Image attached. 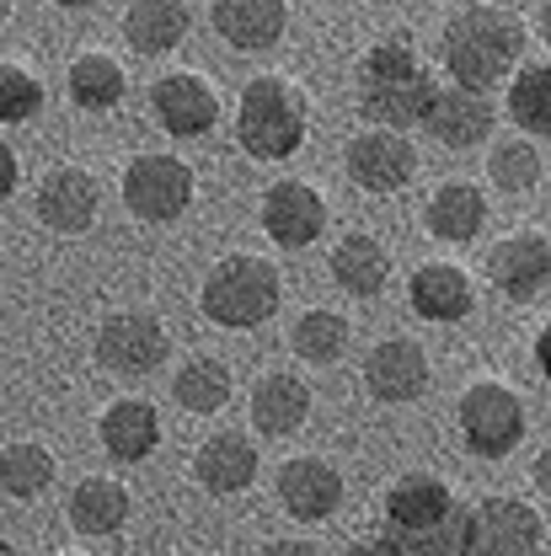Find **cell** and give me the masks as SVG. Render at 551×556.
I'll use <instances>...</instances> for the list:
<instances>
[{"label": "cell", "instance_id": "8fae6325", "mask_svg": "<svg viewBox=\"0 0 551 556\" xmlns=\"http://www.w3.org/2000/svg\"><path fill=\"white\" fill-rule=\"evenodd\" d=\"M33 208H38V219L49 230L86 236L97 225V208H102V182L86 166H54V172H43V182L33 193Z\"/></svg>", "mask_w": 551, "mask_h": 556}, {"label": "cell", "instance_id": "4dcf8cb0", "mask_svg": "<svg viewBox=\"0 0 551 556\" xmlns=\"http://www.w3.org/2000/svg\"><path fill=\"white\" fill-rule=\"evenodd\" d=\"M289 348L305 364H338L348 348V321L338 311H300L295 327H289Z\"/></svg>", "mask_w": 551, "mask_h": 556}, {"label": "cell", "instance_id": "f546056e", "mask_svg": "<svg viewBox=\"0 0 551 556\" xmlns=\"http://www.w3.org/2000/svg\"><path fill=\"white\" fill-rule=\"evenodd\" d=\"M49 482H54V455L43 444H33V439H11L5 455H0V492L16 497V503H27Z\"/></svg>", "mask_w": 551, "mask_h": 556}, {"label": "cell", "instance_id": "7c38bea8", "mask_svg": "<svg viewBox=\"0 0 551 556\" xmlns=\"http://www.w3.org/2000/svg\"><path fill=\"white\" fill-rule=\"evenodd\" d=\"M278 503H284L289 519L322 525L343 503V471L333 460H322V455H295V460L278 466Z\"/></svg>", "mask_w": 551, "mask_h": 556}, {"label": "cell", "instance_id": "60d3db41", "mask_svg": "<svg viewBox=\"0 0 551 556\" xmlns=\"http://www.w3.org/2000/svg\"><path fill=\"white\" fill-rule=\"evenodd\" d=\"M541 33H547V43H551V0H547V11H541Z\"/></svg>", "mask_w": 551, "mask_h": 556}, {"label": "cell", "instance_id": "e0dca14e", "mask_svg": "<svg viewBox=\"0 0 551 556\" xmlns=\"http://www.w3.org/2000/svg\"><path fill=\"white\" fill-rule=\"evenodd\" d=\"M492 124H498V113H492L487 91L450 86V91H439V102H434V113H428L423 129L439 139L444 150H477V144H487Z\"/></svg>", "mask_w": 551, "mask_h": 556}, {"label": "cell", "instance_id": "d6a6232c", "mask_svg": "<svg viewBox=\"0 0 551 556\" xmlns=\"http://www.w3.org/2000/svg\"><path fill=\"white\" fill-rule=\"evenodd\" d=\"M38 108H43V80L22 60H5L0 65V118L5 124H27Z\"/></svg>", "mask_w": 551, "mask_h": 556}, {"label": "cell", "instance_id": "ffe728a7", "mask_svg": "<svg viewBox=\"0 0 551 556\" xmlns=\"http://www.w3.org/2000/svg\"><path fill=\"white\" fill-rule=\"evenodd\" d=\"M423 225L434 241L472 247L487 225V193L477 182H444V188H434V199L423 208Z\"/></svg>", "mask_w": 551, "mask_h": 556}, {"label": "cell", "instance_id": "836d02e7", "mask_svg": "<svg viewBox=\"0 0 551 556\" xmlns=\"http://www.w3.org/2000/svg\"><path fill=\"white\" fill-rule=\"evenodd\" d=\"M386 541L397 546V556H461V514L444 525H423V530H391Z\"/></svg>", "mask_w": 551, "mask_h": 556}, {"label": "cell", "instance_id": "ac0fdd59", "mask_svg": "<svg viewBox=\"0 0 551 556\" xmlns=\"http://www.w3.org/2000/svg\"><path fill=\"white\" fill-rule=\"evenodd\" d=\"M408 300L423 321H466L477 305V289L461 263H423L408 278Z\"/></svg>", "mask_w": 551, "mask_h": 556}, {"label": "cell", "instance_id": "484cf974", "mask_svg": "<svg viewBox=\"0 0 551 556\" xmlns=\"http://www.w3.org/2000/svg\"><path fill=\"white\" fill-rule=\"evenodd\" d=\"M65 91H70V102H75V108H86V113H108V108H118V102H124L129 75H124V65H118L113 54L86 49V54H75V60H70Z\"/></svg>", "mask_w": 551, "mask_h": 556}, {"label": "cell", "instance_id": "8992f818", "mask_svg": "<svg viewBox=\"0 0 551 556\" xmlns=\"http://www.w3.org/2000/svg\"><path fill=\"white\" fill-rule=\"evenodd\" d=\"M118 193H124V204H129L135 219H145V225H172L193 204V172H188V161L150 150V155H135L124 166V188Z\"/></svg>", "mask_w": 551, "mask_h": 556}, {"label": "cell", "instance_id": "9c48e42d", "mask_svg": "<svg viewBox=\"0 0 551 556\" xmlns=\"http://www.w3.org/2000/svg\"><path fill=\"white\" fill-rule=\"evenodd\" d=\"M150 108H155V124L172 139H199L220 124V91L214 80L199 70H177V75H161L150 86Z\"/></svg>", "mask_w": 551, "mask_h": 556}, {"label": "cell", "instance_id": "4316f807", "mask_svg": "<svg viewBox=\"0 0 551 556\" xmlns=\"http://www.w3.org/2000/svg\"><path fill=\"white\" fill-rule=\"evenodd\" d=\"M124 38L135 54H172L188 38V5L183 0H129Z\"/></svg>", "mask_w": 551, "mask_h": 556}, {"label": "cell", "instance_id": "e575fe53", "mask_svg": "<svg viewBox=\"0 0 551 556\" xmlns=\"http://www.w3.org/2000/svg\"><path fill=\"white\" fill-rule=\"evenodd\" d=\"M413 70H428L417 60V43L413 38H380L364 49L359 60V80H397V75H413Z\"/></svg>", "mask_w": 551, "mask_h": 556}, {"label": "cell", "instance_id": "ba28073f", "mask_svg": "<svg viewBox=\"0 0 551 556\" xmlns=\"http://www.w3.org/2000/svg\"><path fill=\"white\" fill-rule=\"evenodd\" d=\"M487 278L503 300L530 305L551 294V236L541 230H514L487 252Z\"/></svg>", "mask_w": 551, "mask_h": 556}, {"label": "cell", "instance_id": "74e56055", "mask_svg": "<svg viewBox=\"0 0 551 556\" xmlns=\"http://www.w3.org/2000/svg\"><path fill=\"white\" fill-rule=\"evenodd\" d=\"M536 364H541V375L551 380V321L536 332Z\"/></svg>", "mask_w": 551, "mask_h": 556}, {"label": "cell", "instance_id": "7402d4cb", "mask_svg": "<svg viewBox=\"0 0 551 556\" xmlns=\"http://www.w3.org/2000/svg\"><path fill=\"white\" fill-rule=\"evenodd\" d=\"M247 413H252V428L258 433H268V439H284V433H295L305 417H311V386L300 380V375H263L258 386H252V402H247Z\"/></svg>", "mask_w": 551, "mask_h": 556}, {"label": "cell", "instance_id": "9a60e30c", "mask_svg": "<svg viewBox=\"0 0 551 556\" xmlns=\"http://www.w3.org/2000/svg\"><path fill=\"white\" fill-rule=\"evenodd\" d=\"M364 386H370L375 402H391V407L417 402V396L428 391V353H423L413 338H386V343H375L370 358H364Z\"/></svg>", "mask_w": 551, "mask_h": 556}, {"label": "cell", "instance_id": "5bb4252c", "mask_svg": "<svg viewBox=\"0 0 551 556\" xmlns=\"http://www.w3.org/2000/svg\"><path fill=\"white\" fill-rule=\"evenodd\" d=\"M263 230L274 236L278 247L300 252V247H311V241L327 230V199H322L311 182H300V177L274 182V188L263 193Z\"/></svg>", "mask_w": 551, "mask_h": 556}, {"label": "cell", "instance_id": "5b68a950", "mask_svg": "<svg viewBox=\"0 0 551 556\" xmlns=\"http://www.w3.org/2000/svg\"><path fill=\"white\" fill-rule=\"evenodd\" d=\"M541 514L525 497H483L461 514V556H541Z\"/></svg>", "mask_w": 551, "mask_h": 556}, {"label": "cell", "instance_id": "603a6c76", "mask_svg": "<svg viewBox=\"0 0 551 556\" xmlns=\"http://www.w3.org/2000/svg\"><path fill=\"white\" fill-rule=\"evenodd\" d=\"M97 433H102V450H108L113 460L135 466V460H145V455L161 444V417H155L150 402H139V396H118V402L102 413Z\"/></svg>", "mask_w": 551, "mask_h": 556}, {"label": "cell", "instance_id": "277c9868", "mask_svg": "<svg viewBox=\"0 0 551 556\" xmlns=\"http://www.w3.org/2000/svg\"><path fill=\"white\" fill-rule=\"evenodd\" d=\"M461 439L472 455H487V460H503L509 450H519L525 439V396L509 386V380H477L461 391Z\"/></svg>", "mask_w": 551, "mask_h": 556}, {"label": "cell", "instance_id": "1f68e13d", "mask_svg": "<svg viewBox=\"0 0 551 556\" xmlns=\"http://www.w3.org/2000/svg\"><path fill=\"white\" fill-rule=\"evenodd\" d=\"M487 177L498 193H530L541 182V150L530 139H503L487 161Z\"/></svg>", "mask_w": 551, "mask_h": 556}, {"label": "cell", "instance_id": "cb8c5ba5", "mask_svg": "<svg viewBox=\"0 0 551 556\" xmlns=\"http://www.w3.org/2000/svg\"><path fill=\"white\" fill-rule=\"evenodd\" d=\"M327 268H333V278H338L343 294H353V300H375V294L386 289V278H391V252H386L375 236L353 230V236H343V241L333 247Z\"/></svg>", "mask_w": 551, "mask_h": 556}, {"label": "cell", "instance_id": "d590c367", "mask_svg": "<svg viewBox=\"0 0 551 556\" xmlns=\"http://www.w3.org/2000/svg\"><path fill=\"white\" fill-rule=\"evenodd\" d=\"M258 556H322V552H316L311 541H268Z\"/></svg>", "mask_w": 551, "mask_h": 556}, {"label": "cell", "instance_id": "f1b7e54d", "mask_svg": "<svg viewBox=\"0 0 551 556\" xmlns=\"http://www.w3.org/2000/svg\"><path fill=\"white\" fill-rule=\"evenodd\" d=\"M509 118L536 139H551V65H519L509 80Z\"/></svg>", "mask_w": 551, "mask_h": 556}, {"label": "cell", "instance_id": "4fadbf2b", "mask_svg": "<svg viewBox=\"0 0 551 556\" xmlns=\"http://www.w3.org/2000/svg\"><path fill=\"white\" fill-rule=\"evenodd\" d=\"M343 166L364 193H397V188L413 182L417 150L408 144V135H397V129H370V135L348 139Z\"/></svg>", "mask_w": 551, "mask_h": 556}, {"label": "cell", "instance_id": "7bdbcfd3", "mask_svg": "<svg viewBox=\"0 0 551 556\" xmlns=\"http://www.w3.org/2000/svg\"><path fill=\"white\" fill-rule=\"evenodd\" d=\"M65 556H80V552H65Z\"/></svg>", "mask_w": 551, "mask_h": 556}, {"label": "cell", "instance_id": "8d00e7d4", "mask_svg": "<svg viewBox=\"0 0 551 556\" xmlns=\"http://www.w3.org/2000/svg\"><path fill=\"white\" fill-rule=\"evenodd\" d=\"M348 556H397V546H391L386 535H370V541H353Z\"/></svg>", "mask_w": 551, "mask_h": 556}, {"label": "cell", "instance_id": "f35d334b", "mask_svg": "<svg viewBox=\"0 0 551 556\" xmlns=\"http://www.w3.org/2000/svg\"><path fill=\"white\" fill-rule=\"evenodd\" d=\"M530 477H536V486H541V492L551 497V444L541 450V455H536V471H530Z\"/></svg>", "mask_w": 551, "mask_h": 556}, {"label": "cell", "instance_id": "6da1fadb", "mask_svg": "<svg viewBox=\"0 0 551 556\" xmlns=\"http://www.w3.org/2000/svg\"><path fill=\"white\" fill-rule=\"evenodd\" d=\"M444 70L455 75V86L466 91H492L498 80H509L525 60V22L509 5H461L444 22Z\"/></svg>", "mask_w": 551, "mask_h": 556}, {"label": "cell", "instance_id": "d6986e66", "mask_svg": "<svg viewBox=\"0 0 551 556\" xmlns=\"http://www.w3.org/2000/svg\"><path fill=\"white\" fill-rule=\"evenodd\" d=\"M193 477L214 497L247 492L258 482V444L247 433H214V439H204V450L193 455Z\"/></svg>", "mask_w": 551, "mask_h": 556}, {"label": "cell", "instance_id": "3957f363", "mask_svg": "<svg viewBox=\"0 0 551 556\" xmlns=\"http://www.w3.org/2000/svg\"><path fill=\"white\" fill-rule=\"evenodd\" d=\"M284 300V283H278V268L258 252H230L220 257L204 274V289H199V305L214 327L225 332H252L263 327Z\"/></svg>", "mask_w": 551, "mask_h": 556}, {"label": "cell", "instance_id": "b9f144b4", "mask_svg": "<svg viewBox=\"0 0 551 556\" xmlns=\"http://www.w3.org/2000/svg\"><path fill=\"white\" fill-rule=\"evenodd\" d=\"M0 556H16V546H0Z\"/></svg>", "mask_w": 551, "mask_h": 556}, {"label": "cell", "instance_id": "ab89813d", "mask_svg": "<svg viewBox=\"0 0 551 556\" xmlns=\"http://www.w3.org/2000/svg\"><path fill=\"white\" fill-rule=\"evenodd\" d=\"M54 5H65V11H86V5H97V0H54Z\"/></svg>", "mask_w": 551, "mask_h": 556}, {"label": "cell", "instance_id": "30bf717a", "mask_svg": "<svg viewBox=\"0 0 551 556\" xmlns=\"http://www.w3.org/2000/svg\"><path fill=\"white\" fill-rule=\"evenodd\" d=\"M434 102H439V80H434L428 70L397 75V80H359V113H364L375 129L408 135L413 124H428Z\"/></svg>", "mask_w": 551, "mask_h": 556}, {"label": "cell", "instance_id": "d4e9b609", "mask_svg": "<svg viewBox=\"0 0 551 556\" xmlns=\"http://www.w3.org/2000/svg\"><path fill=\"white\" fill-rule=\"evenodd\" d=\"M70 525L80 535H91V541L118 535L129 525V486L113 482V477H86L70 492Z\"/></svg>", "mask_w": 551, "mask_h": 556}, {"label": "cell", "instance_id": "2e32d148", "mask_svg": "<svg viewBox=\"0 0 551 556\" xmlns=\"http://www.w3.org/2000/svg\"><path fill=\"white\" fill-rule=\"evenodd\" d=\"M209 22H214V33H220L230 49L263 54V49H274L278 38H284L289 5H284V0H214Z\"/></svg>", "mask_w": 551, "mask_h": 556}, {"label": "cell", "instance_id": "52a82bcc", "mask_svg": "<svg viewBox=\"0 0 551 556\" xmlns=\"http://www.w3.org/2000/svg\"><path fill=\"white\" fill-rule=\"evenodd\" d=\"M166 353H172V338L150 311H118L97 327V364L124 380L150 375L155 364H166Z\"/></svg>", "mask_w": 551, "mask_h": 556}, {"label": "cell", "instance_id": "83f0119b", "mask_svg": "<svg viewBox=\"0 0 551 556\" xmlns=\"http://www.w3.org/2000/svg\"><path fill=\"white\" fill-rule=\"evenodd\" d=\"M230 391H236V375H230V364H220V358H188L183 369H177V380H172V396L183 402V413L193 417H214L225 402H230Z\"/></svg>", "mask_w": 551, "mask_h": 556}, {"label": "cell", "instance_id": "7a4b0ae2", "mask_svg": "<svg viewBox=\"0 0 551 556\" xmlns=\"http://www.w3.org/2000/svg\"><path fill=\"white\" fill-rule=\"evenodd\" d=\"M311 129V102L295 80L284 75H258L236 97V144L252 161H284L305 144Z\"/></svg>", "mask_w": 551, "mask_h": 556}, {"label": "cell", "instance_id": "44dd1931", "mask_svg": "<svg viewBox=\"0 0 551 556\" xmlns=\"http://www.w3.org/2000/svg\"><path fill=\"white\" fill-rule=\"evenodd\" d=\"M455 519V492L428 477V471H413V477H397L386 486V525L391 530H423V525H444Z\"/></svg>", "mask_w": 551, "mask_h": 556}]
</instances>
